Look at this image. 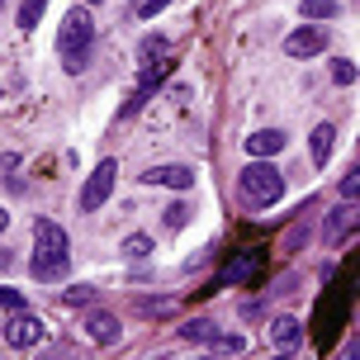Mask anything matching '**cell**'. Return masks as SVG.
<instances>
[{"instance_id":"4dcf8cb0","label":"cell","mask_w":360,"mask_h":360,"mask_svg":"<svg viewBox=\"0 0 360 360\" xmlns=\"http://www.w3.org/2000/svg\"><path fill=\"white\" fill-rule=\"evenodd\" d=\"M0 10H5V0H0Z\"/></svg>"},{"instance_id":"8992f818","label":"cell","mask_w":360,"mask_h":360,"mask_svg":"<svg viewBox=\"0 0 360 360\" xmlns=\"http://www.w3.org/2000/svg\"><path fill=\"white\" fill-rule=\"evenodd\" d=\"M195 166H176V162H166V166H147L143 171V185H166V190H195Z\"/></svg>"},{"instance_id":"f546056e","label":"cell","mask_w":360,"mask_h":360,"mask_svg":"<svg viewBox=\"0 0 360 360\" xmlns=\"http://www.w3.org/2000/svg\"><path fill=\"white\" fill-rule=\"evenodd\" d=\"M0 100H5V90H0Z\"/></svg>"},{"instance_id":"277c9868","label":"cell","mask_w":360,"mask_h":360,"mask_svg":"<svg viewBox=\"0 0 360 360\" xmlns=\"http://www.w3.org/2000/svg\"><path fill=\"white\" fill-rule=\"evenodd\" d=\"M0 337H5V346H15V351H34V346L43 342V318H34L29 308H15V313L0 323Z\"/></svg>"},{"instance_id":"ac0fdd59","label":"cell","mask_w":360,"mask_h":360,"mask_svg":"<svg viewBox=\"0 0 360 360\" xmlns=\"http://www.w3.org/2000/svg\"><path fill=\"white\" fill-rule=\"evenodd\" d=\"M190 218H195V209H190V204H185V199H176V204H171V209H166V228H185V223H190Z\"/></svg>"},{"instance_id":"d4e9b609","label":"cell","mask_w":360,"mask_h":360,"mask_svg":"<svg viewBox=\"0 0 360 360\" xmlns=\"http://www.w3.org/2000/svg\"><path fill=\"white\" fill-rule=\"evenodd\" d=\"M166 5H171V0H143V5H138V15H143V19H152V15H162Z\"/></svg>"},{"instance_id":"3957f363","label":"cell","mask_w":360,"mask_h":360,"mask_svg":"<svg viewBox=\"0 0 360 360\" xmlns=\"http://www.w3.org/2000/svg\"><path fill=\"white\" fill-rule=\"evenodd\" d=\"M237 185H242V199L256 204V209H270V204H280V195H285V176H280L266 157H256V162L237 176Z\"/></svg>"},{"instance_id":"e0dca14e","label":"cell","mask_w":360,"mask_h":360,"mask_svg":"<svg viewBox=\"0 0 360 360\" xmlns=\"http://www.w3.org/2000/svg\"><path fill=\"white\" fill-rule=\"evenodd\" d=\"M214 332H218V327L209 323V318H195V323H185V327H180V337H185V342H209Z\"/></svg>"},{"instance_id":"603a6c76","label":"cell","mask_w":360,"mask_h":360,"mask_svg":"<svg viewBox=\"0 0 360 360\" xmlns=\"http://www.w3.org/2000/svg\"><path fill=\"white\" fill-rule=\"evenodd\" d=\"M95 299V289L90 285H76V289H67V304H90Z\"/></svg>"},{"instance_id":"83f0119b","label":"cell","mask_w":360,"mask_h":360,"mask_svg":"<svg viewBox=\"0 0 360 360\" xmlns=\"http://www.w3.org/2000/svg\"><path fill=\"white\" fill-rule=\"evenodd\" d=\"M5 228H10V214H5V209H0V233H5Z\"/></svg>"},{"instance_id":"f1b7e54d","label":"cell","mask_w":360,"mask_h":360,"mask_svg":"<svg viewBox=\"0 0 360 360\" xmlns=\"http://www.w3.org/2000/svg\"><path fill=\"white\" fill-rule=\"evenodd\" d=\"M86 5H100V0H86Z\"/></svg>"},{"instance_id":"ffe728a7","label":"cell","mask_w":360,"mask_h":360,"mask_svg":"<svg viewBox=\"0 0 360 360\" xmlns=\"http://www.w3.org/2000/svg\"><path fill=\"white\" fill-rule=\"evenodd\" d=\"M332 81H337V86H351V81H356V62H351V57L332 62Z\"/></svg>"},{"instance_id":"2e32d148","label":"cell","mask_w":360,"mask_h":360,"mask_svg":"<svg viewBox=\"0 0 360 360\" xmlns=\"http://www.w3.org/2000/svg\"><path fill=\"white\" fill-rule=\"evenodd\" d=\"M256 266H261V252H247L242 261H233V266H228V280H252Z\"/></svg>"},{"instance_id":"d6986e66","label":"cell","mask_w":360,"mask_h":360,"mask_svg":"<svg viewBox=\"0 0 360 360\" xmlns=\"http://www.w3.org/2000/svg\"><path fill=\"white\" fill-rule=\"evenodd\" d=\"M337 0H304V19H332Z\"/></svg>"},{"instance_id":"9a60e30c","label":"cell","mask_w":360,"mask_h":360,"mask_svg":"<svg viewBox=\"0 0 360 360\" xmlns=\"http://www.w3.org/2000/svg\"><path fill=\"white\" fill-rule=\"evenodd\" d=\"M119 252H124L128 261H147V256H152V237L133 233V237H124V242H119Z\"/></svg>"},{"instance_id":"7a4b0ae2","label":"cell","mask_w":360,"mask_h":360,"mask_svg":"<svg viewBox=\"0 0 360 360\" xmlns=\"http://www.w3.org/2000/svg\"><path fill=\"white\" fill-rule=\"evenodd\" d=\"M90 48H95V19L76 5L72 15L62 19V29H57V53H62V72L76 76L81 67H86Z\"/></svg>"},{"instance_id":"5b68a950","label":"cell","mask_w":360,"mask_h":360,"mask_svg":"<svg viewBox=\"0 0 360 360\" xmlns=\"http://www.w3.org/2000/svg\"><path fill=\"white\" fill-rule=\"evenodd\" d=\"M114 176H119V166H114V162H100L95 171H90L86 185H81V214H95V209H105V199L114 195Z\"/></svg>"},{"instance_id":"9c48e42d","label":"cell","mask_w":360,"mask_h":360,"mask_svg":"<svg viewBox=\"0 0 360 360\" xmlns=\"http://www.w3.org/2000/svg\"><path fill=\"white\" fill-rule=\"evenodd\" d=\"M266 332H270V346H280V351H299V342H304V327H299V318H275Z\"/></svg>"},{"instance_id":"484cf974","label":"cell","mask_w":360,"mask_h":360,"mask_svg":"<svg viewBox=\"0 0 360 360\" xmlns=\"http://www.w3.org/2000/svg\"><path fill=\"white\" fill-rule=\"evenodd\" d=\"M166 53V38H147L143 43V57H162Z\"/></svg>"},{"instance_id":"52a82bcc","label":"cell","mask_w":360,"mask_h":360,"mask_svg":"<svg viewBox=\"0 0 360 360\" xmlns=\"http://www.w3.org/2000/svg\"><path fill=\"white\" fill-rule=\"evenodd\" d=\"M323 48H327V29H318V24H304V29H294V34L285 38L289 57H318Z\"/></svg>"},{"instance_id":"5bb4252c","label":"cell","mask_w":360,"mask_h":360,"mask_svg":"<svg viewBox=\"0 0 360 360\" xmlns=\"http://www.w3.org/2000/svg\"><path fill=\"white\" fill-rule=\"evenodd\" d=\"M209 346H214L218 356H237V351H247V337H242V332H214Z\"/></svg>"},{"instance_id":"8fae6325","label":"cell","mask_w":360,"mask_h":360,"mask_svg":"<svg viewBox=\"0 0 360 360\" xmlns=\"http://www.w3.org/2000/svg\"><path fill=\"white\" fill-rule=\"evenodd\" d=\"M351 228H356V214H351V204H342V209H332V214H327L323 237H327V242H342Z\"/></svg>"},{"instance_id":"6da1fadb","label":"cell","mask_w":360,"mask_h":360,"mask_svg":"<svg viewBox=\"0 0 360 360\" xmlns=\"http://www.w3.org/2000/svg\"><path fill=\"white\" fill-rule=\"evenodd\" d=\"M72 270V242L57 228L53 218H38L34 223V280L53 285V280H67Z\"/></svg>"},{"instance_id":"4fadbf2b","label":"cell","mask_w":360,"mask_h":360,"mask_svg":"<svg viewBox=\"0 0 360 360\" xmlns=\"http://www.w3.org/2000/svg\"><path fill=\"white\" fill-rule=\"evenodd\" d=\"M43 10H48V0H19V29H24V34H34L38 24H43Z\"/></svg>"},{"instance_id":"cb8c5ba5","label":"cell","mask_w":360,"mask_h":360,"mask_svg":"<svg viewBox=\"0 0 360 360\" xmlns=\"http://www.w3.org/2000/svg\"><path fill=\"white\" fill-rule=\"evenodd\" d=\"M138 308H143V313H171V299H157V304H152V299H138Z\"/></svg>"},{"instance_id":"ba28073f","label":"cell","mask_w":360,"mask_h":360,"mask_svg":"<svg viewBox=\"0 0 360 360\" xmlns=\"http://www.w3.org/2000/svg\"><path fill=\"white\" fill-rule=\"evenodd\" d=\"M86 337L95 346H114L119 342V318H114V313H86Z\"/></svg>"},{"instance_id":"44dd1931","label":"cell","mask_w":360,"mask_h":360,"mask_svg":"<svg viewBox=\"0 0 360 360\" xmlns=\"http://www.w3.org/2000/svg\"><path fill=\"white\" fill-rule=\"evenodd\" d=\"M360 171H356V166H351V171H346V176H342V199H346V204H356V195H360Z\"/></svg>"},{"instance_id":"30bf717a","label":"cell","mask_w":360,"mask_h":360,"mask_svg":"<svg viewBox=\"0 0 360 360\" xmlns=\"http://www.w3.org/2000/svg\"><path fill=\"white\" fill-rule=\"evenodd\" d=\"M285 143H289V138L280 133V128H261V133H252V138H247V152H252V157H275Z\"/></svg>"},{"instance_id":"7c38bea8","label":"cell","mask_w":360,"mask_h":360,"mask_svg":"<svg viewBox=\"0 0 360 360\" xmlns=\"http://www.w3.org/2000/svg\"><path fill=\"white\" fill-rule=\"evenodd\" d=\"M308 143H313V162L327 166V157H332V143H337V128H332V124H318Z\"/></svg>"},{"instance_id":"4316f807","label":"cell","mask_w":360,"mask_h":360,"mask_svg":"<svg viewBox=\"0 0 360 360\" xmlns=\"http://www.w3.org/2000/svg\"><path fill=\"white\" fill-rule=\"evenodd\" d=\"M0 270H15V252L10 247H0Z\"/></svg>"},{"instance_id":"7402d4cb","label":"cell","mask_w":360,"mask_h":360,"mask_svg":"<svg viewBox=\"0 0 360 360\" xmlns=\"http://www.w3.org/2000/svg\"><path fill=\"white\" fill-rule=\"evenodd\" d=\"M0 308H5V313H15V308H24V294H19V289H0Z\"/></svg>"}]
</instances>
